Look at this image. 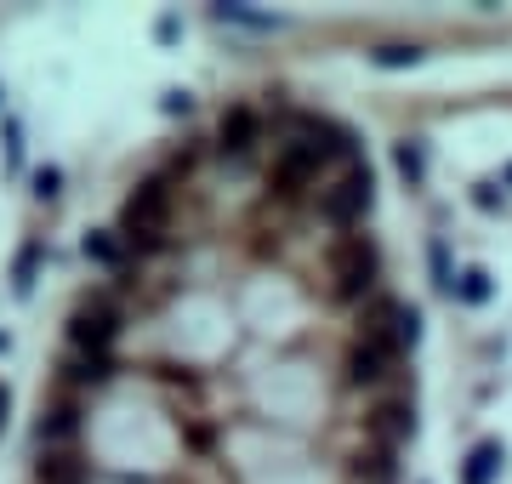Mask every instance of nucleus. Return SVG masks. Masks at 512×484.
I'll list each match as a JSON object with an SVG mask.
<instances>
[{"instance_id": "nucleus-13", "label": "nucleus", "mask_w": 512, "mask_h": 484, "mask_svg": "<svg viewBox=\"0 0 512 484\" xmlns=\"http://www.w3.org/2000/svg\"><path fill=\"white\" fill-rule=\"evenodd\" d=\"M35 262H40V240H29V245H23V257H18V268H12L18 297H29V285H35Z\"/></svg>"}, {"instance_id": "nucleus-9", "label": "nucleus", "mask_w": 512, "mask_h": 484, "mask_svg": "<svg viewBox=\"0 0 512 484\" xmlns=\"http://www.w3.org/2000/svg\"><path fill=\"white\" fill-rule=\"evenodd\" d=\"M342 473H348V484H399V450L365 445L342 462Z\"/></svg>"}, {"instance_id": "nucleus-8", "label": "nucleus", "mask_w": 512, "mask_h": 484, "mask_svg": "<svg viewBox=\"0 0 512 484\" xmlns=\"http://www.w3.org/2000/svg\"><path fill=\"white\" fill-rule=\"evenodd\" d=\"M80 257L92 262V268H103V274H137L131 268V251H126V240H120V228H86V240H80Z\"/></svg>"}, {"instance_id": "nucleus-17", "label": "nucleus", "mask_w": 512, "mask_h": 484, "mask_svg": "<svg viewBox=\"0 0 512 484\" xmlns=\"http://www.w3.org/2000/svg\"><path fill=\"white\" fill-rule=\"evenodd\" d=\"M188 109H194V103H188L183 92H171V97H165V114H188Z\"/></svg>"}, {"instance_id": "nucleus-15", "label": "nucleus", "mask_w": 512, "mask_h": 484, "mask_svg": "<svg viewBox=\"0 0 512 484\" xmlns=\"http://www.w3.org/2000/svg\"><path fill=\"white\" fill-rule=\"evenodd\" d=\"M399 171L410 177V183H421V171H427V160H421V143H399Z\"/></svg>"}, {"instance_id": "nucleus-19", "label": "nucleus", "mask_w": 512, "mask_h": 484, "mask_svg": "<svg viewBox=\"0 0 512 484\" xmlns=\"http://www.w3.org/2000/svg\"><path fill=\"white\" fill-rule=\"evenodd\" d=\"M0 354H6V331H0Z\"/></svg>"}, {"instance_id": "nucleus-4", "label": "nucleus", "mask_w": 512, "mask_h": 484, "mask_svg": "<svg viewBox=\"0 0 512 484\" xmlns=\"http://www.w3.org/2000/svg\"><path fill=\"white\" fill-rule=\"evenodd\" d=\"M262 149H268V120H262V109L256 103H228V109L217 114V126H211V154H217L222 166L234 171H251L256 160H262Z\"/></svg>"}, {"instance_id": "nucleus-7", "label": "nucleus", "mask_w": 512, "mask_h": 484, "mask_svg": "<svg viewBox=\"0 0 512 484\" xmlns=\"http://www.w3.org/2000/svg\"><path fill=\"white\" fill-rule=\"evenodd\" d=\"M359 433H365V445H376V450H399L410 433H416V399L410 393H382L376 405L359 416Z\"/></svg>"}, {"instance_id": "nucleus-16", "label": "nucleus", "mask_w": 512, "mask_h": 484, "mask_svg": "<svg viewBox=\"0 0 512 484\" xmlns=\"http://www.w3.org/2000/svg\"><path fill=\"white\" fill-rule=\"evenodd\" d=\"M57 188H63V171H57V166H40V171H35V194H40V200H57Z\"/></svg>"}, {"instance_id": "nucleus-1", "label": "nucleus", "mask_w": 512, "mask_h": 484, "mask_svg": "<svg viewBox=\"0 0 512 484\" xmlns=\"http://www.w3.org/2000/svg\"><path fill=\"white\" fill-rule=\"evenodd\" d=\"M325 302L342 314H359L382 291V245L376 234H336L325 245Z\"/></svg>"}, {"instance_id": "nucleus-18", "label": "nucleus", "mask_w": 512, "mask_h": 484, "mask_svg": "<svg viewBox=\"0 0 512 484\" xmlns=\"http://www.w3.org/2000/svg\"><path fill=\"white\" fill-rule=\"evenodd\" d=\"M6 410H12V393L0 388V433H6Z\"/></svg>"}, {"instance_id": "nucleus-12", "label": "nucleus", "mask_w": 512, "mask_h": 484, "mask_svg": "<svg viewBox=\"0 0 512 484\" xmlns=\"http://www.w3.org/2000/svg\"><path fill=\"white\" fill-rule=\"evenodd\" d=\"M456 297L467 302V308L490 302V274H484V268H467V274H461V285H456Z\"/></svg>"}, {"instance_id": "nucleus-3", "label": "nucleus", "mask_w": 512, "mask_h": 484, "mask_svg": "<svg viewBox=\"0 0 512 484\" xmlns=\"http://www.w3.org/2000/svg\"><path fill=\"white\" fill-rule=\"evenodd\" d=\"M370 211H376V171H370V160H353L325 188H313L308 200V217L319 228H330V234H359Z\"/></svg>"}, {"instance_id": "nucleus-20", "label": "nucleus", "mask_w": 512, "mask_h": 484, "mask_svg": "<svg viewBox=\"0 0 512 484\" xmlns=\"http://www.w3.org/2000/svg\"><path fill=\"white\" fill-rule=\"evenodd\" d=\"M507 183H512V166H507Z\"/></svg>"}, {"instance_id": "nucleus-6", "label": "nucleus", "mask_w": 512, "mask_h": 484, "mask_svg": "<svg viewBox=\"0 0 512 484\" xmlns=\"http://www.w3.org/2000/svg\"><path fill=\"white\" fill-rule=\"evenodd\" d=\"M120 371H126V354H80V348H63L52 382L86 399V393H109L120 382Z\"/></svg>"}, {"instance_id": "nucleus-10", "label": "nucleus", "mask_w": 512, "mask_h": 484, "mask_svg": "<svg viewBox=\"0 0 512 484\" xmlns=\"http://www.w3.org/2000/svg\"><path fill=\"white\" fill-rule=\"evenodd\" d=\"M35 484H92V467L74 450H40L35 456Z\"/></svg>"}, {"instance_id": "nucleus-11", "label": "nucleus", "mask_w": 512, "mask_h": 484, "mask_svg": "<svg viewBox=\"0 0 512 484\" xmlns=\"http://www.w3.org/2000/svg\"><path fill=\"white\" fill-rule=\"evenodd\" d=\"M495 473H501V445H478L461 467V484H490Z\"/></svg>"}, {"instance_id": "nucleus-5", "label": "nucleus", "mask_w": 512, "mask_h": 484, "mask_svg": "<svg viewBox=\"0 0 512 484\" xmlns=\"http://www.w3.org/2000/svg\"><path fill=\"white\" fill-rule=\"evenodd\" d=\"M80 433H86V399L52 382V393L40 399V416H35L40 450H74L80 445Z\"/></svg>"}, {"instance_id": "nucleus-14", "label": "nucleus", "mask_w": 512, "mask_h": 484, "mask_svg": "<svg viewBox=\"0 0 512 484\" xmlns=\"http://www.w3.org/2000/svg\"><path fill=\"white\" fill-rule=\"evenodd\" d=\"M416 46H382V52L370 57V63H376V69H404V63H416Z\"/></svg>"}, {"instance_id": "nucleus-2", "label": "nucleus", "mask_w": 512, "mask_h": 484, "mask_svg": "<svg viewBox=\"0 0 512 484\" xmlns=\"http://www.w3.org/2000/svg\"><path fill=\"white\" fill-rule=\"evenodd\" d=\"M126 297H131V274L92 285V291L69 308V319H63V348H80V354H120L126 325H131Z\"/></svg>"}]
</instances>
